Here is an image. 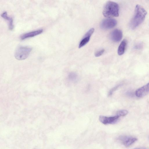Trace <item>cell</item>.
Returning a JSON list of instances; mask_svg holds the SVG:
<instances>
[{"label": "cell", "instance_id": "1", "mask_svg": "<svg viewBox=\"0 0 149 149\" xmlns=\"http://www.w3.org/2000/svg\"><path fill=\"white\" fill-rule=\"evenodd\" d=\"M147 14V11L143 7L139 4L136 5L134 15L130 22V28L134 29L138 27L144 21Z\"/></svg>", "mask_w": 149, "mask_h": 149}, {"label": "cell", "instance_id": "2", "mask_svg": "<svg viewBox=\"0 0 149 149\" xmlns=\"http://www.w3.org/2000/svg\"><path fill=\"white\" fill-rule=\"evenodd\" d=\"M102 13L103 15L107 17H118L119 14L118 4L114 2L108 1L104 6Z\"/></svg>", "mask_w": 149, "mask_h": 149}, {"label": "cell", "instance_id": "3", "mask_svg": "<svg viewBox=\"0 0 149 149\" xmlns=\"http://www.w3.org/2000/svg\"><path fill=\"white\" fill-rule=\"evenodd\" d=\"M32 49V48L29 46H21L18 47L15 52V58L19 60L26 59L29 56Z\"/></svg>", "mask_w": 149, "mask_h": 149}, {"label": "cell", "instance_id": "4", "mask_svg": "<svg viewBox=\"0 0 149 149\" xmlns=\"http://www.w3.org/2000/svg\"><path fill=\"white\" fill-rule=\"evenodd\" d=\"M117 24L116 20L114 19L107 18L101 22L100 27L103 29L107 30L111 29L115 26Z\"/></svg>", "mask_w": 149, "mask_h": 149}, {"label": "cell", "instance_id": "5", "mask_svg": "<svg viewBox=\"0 0 149 149\" xmlns=\"http://www.w3.org/2000/svg\"><path fill=\"white\" fill-rule=\"evenodd\" d=\"M119 140L125 147H128L137 141V138L131 136H123L119 137Z\"/></svg>", "mask_w": 149, "mask_h": 149}, {"label": "cell", "instance_id": "6", "mask_svg": "<svg viewBox=\"0 0 149 149\" xmlns=\"http://www.w3.org/2000/svg\"><path fill=\"white\" fill-rule=\"evenodd\" d=\"M119 117L117 115L112 117H107L101 115L99 117V120L104 125L111 124L116 122Z\"/></svg>", "mask_w": 149, "mask_h": 149}, {"label": "cell", "instance_id": "7", "mask_svg": "<svg viewBox=\"0 0 149 149\" xmlns=\"http://www.w3.org/2000/svg\"><path fill=\"white\" fill-rule=\"evenodd\" d=\"M122 37L123 33L122 31L118 29L112 31L110 35L111 40L115 42H119L121 40Z\"/></svg>", "mask_w": 149, "mask_h": 149}, {"label": "cell", "instance_id": "8", "mask_svg": "<svg viewBox=\"0 0 149 149\" xmlns=\"http://www.w3.org/2000/svg\"><path fill=\"white\" fill-rule=\"evenodd\" d=\"M149 92V82L146 85L137 89L135 92V94L138 97L145 96Z\"/></svg>", "mask_w": 149, "mask_h": 149}, {"label": "cell", "instance_id": "9", "mask_svg": "<svg viewBox=\"0 0 149 149\" xmlns=\"http://www.w3.org/2000/svg\"><path fill=\"white\" fill-rule=\"evenodd\" d=\"M94 31V29L92 28L88 31L80 41L79 46V48L83 47L88 43L90 40L91 36L93 33Z\"/></svg>", "mask_w": 149, "mask_h": 149}, {"label": "cell", "instance_id": "10", "mask_svg": "<svg viewBox=\"0 0 149 149\" xmlns=\"http://www.w3.org/2000/svg\"><path fill=\"white\" fill-rule=\"evenodd\" d=\"M43 31V30L41 29L25 33L21 36L20 39L22 40L28 38L33 37L40 34Z\"/></svg>", "mask_w": 149, "mask_h": 149}, {"label": "cell", "instance_id": "11", "mask_svg": "<svg viewBox=\"0 0 149 149\" xmlns=\"http://www.w3.org/2000/svg\"><path fill=\"white\" fill-rule=\"evenodd\" d=\"M1 16L4 19L7 20L8 22V26L9 29L12 30L14 28L13 24V19L12 17H9L8 16L6 12L3 13L1 15Z\"/></svg>", "mask_w": 149, "mask_h": 149}, {"label": "cell", "instance_id": "12", "mask_svg": "<svg viewBox=\"0 0 149 149\" xmlns=\"http://www.w3.org/2000/svg\"><path fill=\"white\" fill-rule=\"evenodd\" d=\"M127 45V41L125 39H124L121 42L119 46L118 50V53L119 55H122L124 54Z\"/></svg>", "mask_w": 149, "mask_h": 149}, {"label": "cell", "instance_id": "13", "mask_svg": "<svg viewBox=\"0 0 149 149\" xmlns=\"http://www.w3.org/2000/svg\"><path fill=\"white\" fill-rule=\"evenodd\" d=\"M77 75L75 72H71L68 75V78L70 81L72 82H75L78 80Z\"/></svg>", "mask_w": 149, "mask_h": 149}, {"label": "cell", "instance_id": "14", "mask_svg": "<svg viewBox=\"0 0 149 149\" xmlns=\"http://www.w3.org/2000/svg\"><path fill=\"white\" fill-rule=\"evenodd\" d=\"M128 113L127 110H121L118 111L116 113L117 115L119 117L124 116L127 115Z\"/></svg>", "mask_w": 149, "mask_h": 149}, {"label": "cell", "instance_id": "15", "mask_svg": "<svg viewBox=\"0 0 149 149\" xmlns=\"http://www.w3.org/2000/svg\"><path fill=\"white\" fill-rule=\"evenodd\" d=\"M120 85H118L111 88L109 91V92L108 93V96H110L119 87H120Z\"/></svg>", "mask_w": 149, "mask_h": 149}, {"label": "cell", "instance_id": "16", "mask_svg": "<svg viewBox=\"0 0 149 149\" xmlns=\"http://www.w3.org/2000/svg\"><path fill=\"white\" fill-rule=\"evenodd\" d=\"M104 51V49H102L96 52L95 54L96 57H99L102 55Z\"/></svg>", "mask_w": 149, "mask_h": 149}, {"label": "cell", "instance_id": "17", "mask_svg": "<svg viewBox=\"0 0 149 149\" xmlns=\"http://www.w3.org/2000/svg\"><path fill=\"white\" fill-rule=\"evenodd\" d=\"M142 47V45L141 44H138L137 45H136L135 46V48L136 49H140Z\"/></svg>", "mask_w": 149, "mask_h": 149}]
</instances>
